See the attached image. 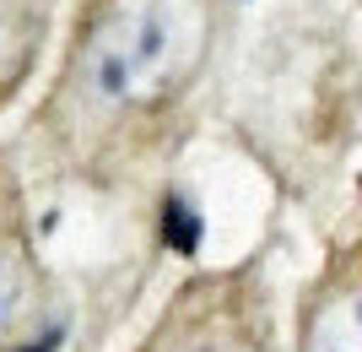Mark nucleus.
<instances>
[{
    "label": "nucleus",
    "instance_id": "nucleus-5",
    "mask_svg": "<svg viewBox=\"0 0 362 352\" xmlns=\"http://www.w3.org/2000/svg\"><path fill=\"white\" fill-rule=\"evenodd\" d=\"M173 352H259V347H249V341H184V347H173Z\"/></svg>",
    "mask_w": 362,
    "mask_h": 352
},
{
    "label": "nucleus",
    "instance_id": "nucleus-4",
    "mask_svg": "<svg viewBox=\"0 0 362 352\" xmlns=\"http://www.w3.org/2000/svg\"><path fill=\"white\" fill-rule=\"evenodd\" d=\"M163 239L179 255H195V244H200V217H195V206L184 195H168L163 200Z\"/></svg>",
    "mask_w": 362,
    "mask_h": 352
},
{
    "label": "nucleus",
    "instance_id": "nucleus-1",
    "mask_svg": "<svg viewBox=\"0 0 362 352\" xmlns=\"http://www.w3.org/2000/svg\"><path fill=\"white\" fill-rule=\"evenodd\" d=\"M206 0H108L81 49V87L103 108L163 103L206 49Z\"/></svg>",
    "mask_w": 362,
    "mask_h": 352
},
{
    "label": "nucleus",
    "instance_id": "nucleus-2",
    "mask_svg": "<svg viewBox=\"0 0 362 352\" xmlns=\"http://www.w3.org/2000/svg\"><path fill=\"white\" fill-rule=\"evenodd\" d=\"M28 293H33V261H28V239H22L11 184H6V169H0V331H11L28 314Z\"/></svg>",
    "mask_w": 362,
    "mask_h": 352
},
{
    "label": "nucleus",
    "instance_id": "nucleus-3",
    "mask_svg": "<svg viewBox=\"0 0 362 352\" xmlns=\"http://www.w3.org/2000/svg\"><path fill=\"white\" fill-rule=\"evenodd\" d=\"M303 352H362V288H341L308 314Z\"/></svg>",
    "mask_w": 362,
    "mask_h": 352
}]
</instances>
